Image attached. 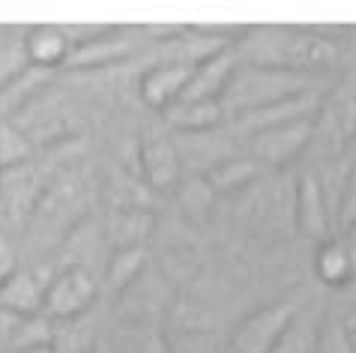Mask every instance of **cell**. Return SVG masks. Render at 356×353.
Masks as SVG:
<instances>
[{
	"instance_id": "6da1fadb",
	"label": "cell",
	"mask_w": 356,
	"mask_h": 353,
	"mask_svg": "<svg viewBox=\"0 0 356 353\" xmlns=\"http://www.w3.org/2000/svg\"><path fill=\"white\" fill-rule=\"evenodd\" d=\"M240 66L258 69H279L321 78L339 60L335 39L321 33V27H296V24H261L243 27L234 42Z\"/></svg>"
},
{
	"instance_id": "7a4b0ae2",
	"label": "cell",
	"mask_w": 356,
	"mask_h": 353,
	"mask_svg": "<svg viewBox=\"0 0 356 353\" xmlns=\"http://www.w3.org/2000/svg\"><path fill=\"white\" fill-rule=\"evenodd\" d=\"M321 78L312 75H296V72H279V69H258V66H240L234 75L231 87H227L222 108L234 114L254 111V108H266L293 96L318 93Z\"/></svg>"
},
{
	"instance_id": "3957f363",
	"label": "cell",
	"mask_w": 356,
	"mask_h": 353,
	"mask_svg": "<svg viewBox=\"0 0 356 353\" xmlns=\"http://www.w3.org/2000/svg\"><path fill=\"white\" fill-rule=\"evenodd\" d=\"M96 299V279L84 267H66L54 272L45 290L42 315L54 323L84 318Z\"/></svg>"
},
{
	"instance_id": "277c9868",
	"label": "cell",
	"mask_w": 356,
	"mask_h": 353,
	"mask_svg": "<svg viewBox=\"0 0 356 353\" xmlns=\"http://www.w3.org/2000/svg\"><path fill=\"white\" fill-rule=\"evenodd\" d=\"M314 132H318V117H305V120H293V123L275 126V129L254 132L249 138V153L258 165L282 168V165L300 159L305 147L312 144Z\"/></svg>"
},
{
	"instance_id": "5b68a950",
	"label": "cell",
	"mask_w": 356,
	"mask_h": 353,
	"mask_svg": "<svg viewBox=\"0 0 356 353\" xmlns=\"http://www.w3.org/2000/svg\"><path fill=\"white\" fill-rule=\"evenodd\" d=\"M291 320H293V309L282 306V302H273V306L252 311V315L236 327L227 353H270L279 345L284 329L291 327Z\"/></svg>"
},
{
	"instance_id": "8992f818",
	"label": "cell",
	"mask_w": 356,
	"mask_h": 353,
	"mask_svg": "<svg viewBox=\"0 0 356 353\" xmlns=\"http://www.w3.org/2000/svg\"><path fill=\"white\" fill-rule=\"evenodd\" d=\"M138 48V31L132 27H111V24H102L93 39L75 45L69 51V60L66 66L69 69H96V66H111V63H120L126 57H132Z\"/></svg>"
},
{
	"instance_id": "52a82bcc",
	"label": "cell",
	"mask_w": 356,
	"mask_h": 353,
	"mask_svg": "<svg viewBox=\"0 0 356 353\" xmlns=\"http://www.w3.org/2000/svg\"><path fill=\"white\" fill-rule=\"evenodd\" d=\"M236 69H240V60H236L234 45L216 51L213 57L195 63L189 69V81H186V90L180 99L186 102H222L227 87H231Z\"/></svg>"
},
{
	"instance_id": "ba28073f",
	"label": "cell",
	"mask_w": 356,
	"mask_h": 353,
	"mask_svg": "<svg viewBox=\"0 0 356 353\" xmlns=\"http://www.w3.org/2000/svg\"><path fill=\"white\" fill-rule=\"evenodd\" d=\"M293 213H296V228L302 237H309L314 243H323L332 237V215L326 207L321 180L314 171H305L296 180V195H293Z\"/></svg>"
},
{
	"instance_id": "9c48e42d",
	"label": "cell",
	"mask_w": 356,
	"mask_h": 353,
	"mask_svg": "<svg viewBox=\"0 0 356 353\" xmlns=\"http://www.w3.org/2000/svg\"><path fill=\"white\" fill-rule=\"evenodd\" d=\"M54 272H39L18 267L13 276L0 284V309L13 311L18 318H33L42 315L45 306V290Z\"/></svg>"
},
{
	"instance_id": "30bf717a",
	"label": "cell",
	"mask_w": 356,
	"mask_h": 353,
	"mask_svg": "<svg viewBox=\"0 0 356 353\" xmlns=\"http://www.w3.org/2000/svg\"><path fill=\"white\" fill-rule=\"evenodd\" d=\"M323 96L321 93H305V96H293V99L266 105V108H254V111H243L236 114V126L245 135L264 132V129H275V126L293 123V120H305V117H318Z\"/></svg>"
},
{
	"instance_id": "8fae6325",
	"label": "cell",
	"mask_w": 356,
	"mask_h": 353,
	"mask_svg": "<svg viewBox=\"0 0 356 353\" xmlns=\"http://www.w3.org/2000/svg\"><path fill=\"white\" fill-rule=\"evenodd\" d=\"M186 81H189V66L159 60L141 75L138 90H141V99H144L147 108L165 114L174 102H180V96L186 90Z\"/></svg>"
},
{
	"instance_id": "7c38bea8",
	"label": "cell",
	"mask_w": 356,
	"mask_h": 353,
	"mask_svg": "<svg viewBox=\"0 0 356 353\" xmlns=\"http://www.w3.org/2000/svg\"><path fill=\"white\" fill-rule=\"evenodd\" d=\"M24 48H27V63L36 66V69H60L69 60V45L63 24H33L27 27V36H24Z\"/></svg>"
},
{
	"instance_id": "4fadbf2b",
	"label": "cell",
	"mask_w": 356,
	"mask_h": 353,
	"mask_svg": "<svg viewBox=\"0 0 356 353\" xmlns=\"http://www.w3.org/2000/svg\"><path fill=\"white\" fill-rule=\"evenodd\" d=\"M180 153L174 138H150L141 147V174L153 189H171L180 176Z\"/></svg>"
},
{
	"instance_id": "5bb4252c",
	"label": "cell",
	"mask_w": 356,
	"mask_h": 353,
	"mask_svg": "<svg viewBox=\"0 0 356 353\" xmlns=\"http://www.w3.org/2000/svg\"><path fill=\"white\" fill-rule=\"evenodd\" d=\"M225 108L222 102H174L165 111V120L174 132L180 135H201V132H213L222 123Z\"/></svg>"
},
{
	"instance_id": "9a60e30c",
	"label": "cell",
	"mask_w": 356,
	"mask_h": 353,
	"mask_svg": "<svg viewBox=\"0 0 356 353\" xmlns=\"http://www.w3.org/2000/svg\"><path fill=\"white\" fill-rule=\"evenodd\" d=\"M314 276L323 284H332V288H341V284H348L356 276L353 261L348 249H344L341 237H330L318 243V252H314Z\"/></svg>"
},
{
	"instance_id": "2e32d148",
	"label": "cell",
	"mask_w": 356,
	"mask_h": 353,
	"mask_svg": "<svg viewBox=\"0 0 356 353\" xmlns=\"http://www.w3.org/2000/svg\"><path fill=\"white\" fill-rule=\"evenodd\" d=\"M258 171H261V165L252 156H227V159H222L219 165H213L207 171V183H210L213 192L231 195V192L245 189L258 176Z\"/></svg>"
},
{
	"instance_id": "e0dca14e",
	"label": "cell",
	"mask_w": 356,
	"mask_h": 353,
	"mask_svg": "<svg viewBox=\"0 0 356 353\" xmlns=\"http://www.w3.org/2000/svg\"><path fill=\"white\" fill-rule=\"evenodd\" d=\"M27 27H0V90H6L9 84L22 75L27 66V48H24Z\"/></svg>"
},
{
	"instance_id": "ac0fdd59",
	"label": "cell",
	"mask_w": 356,
	"mask_h": 353,
	"mask_svg": "<svg viewBox=\"0 0 356 353\" xmlns=\"http://www.w3.org/2000/svg\"><path fill=\"white\" fill-rule=\"evenodd\" d=\"M33 150L36 144L31 141L22 126L9 117H0V168L13 171V168H24L33 162Z\"/></svg>"
},
{
	"instance_id": "d6986e66",
	"label": "cell",
	"mask_w": 356,
	"mask_h": 353,
	"mask_svg": "<svg viewBox=\"0 0 356 353\" xmlns=\"http://www.w3.org/2000/svg\"><path fill=\"white\" fill-rule=\"evenodd\" d=\"M141 267H144V249L141 246L117 249L111 254V261H108V272H105L108 288H114V290L126 288V284L138 276V270H141Z\"/></svg>"
},
{
	"instance_id": "ffe728a7",
	"label": "cell",
	"mask_w": 356,
	"mask_h": 353,
	"mask_svg": "<svg viewBox=\"0 0 356 353\" xmlns=\"http://www.w3.org/2000/svg\"><path fill=\"white\" fill-rule=\"evenodd\" d=\"M314 353H356V345L344 320L326 318L314 327Z\"/></svg>"
},
{
	"instance_id": "44dd1931",
	"label": "cell",
	"mask_w": 356,
	"mask_h": 353,
	"mask_svg": "<svg viewBox=\"0 0 356 353\" xmlns=\"http://www.w3.org/2000/svg\"><path fill=\"white\" fill-rule=\"evenodd\" d=\"M314 327L318 323H305L293 315L291 320V327L284 329V336L279 338V345H275L270 353H312L314 350Z\"/></svg>"
},
{
	"instance_id": "7402d4cb",
	"label": "cell",
	"mask_w": 356,
	"mask_h": 353,
	"mask_svg": "<svg viewBox=\"0 0 356 353\" xmlns=\"http://www.w3.org/2000/svg\"><path fill=\"white\" fill-rule=\"evenodd\" d=\"M168 353H219V347H216V338L207 332H180L171 338Z\"/></svg>"
},
{
	"instance_id": "603a6c76",
	"label": "cell",
	"mask_w": 356,
	"mask_h": 353,
	"mask_svg": "<svg viewBox=\"0 0 356 353\" xmlns=\"http://www.w3.org/2000/svg\"><path fill=\"white\" fill-rule=\"evenodd\" d=\"M353 222H356V165H350L348 180H344L341 201H339V222H335V228L344 231Z\"/></svg>"
},
{
	"instance_id": "cb8c5ba5",
	"label": "cell",
	"mask_w": 356,
	"mask_h": 353,
	"mask_svg": "<svg viewBox=\"0 0 356 353\" xmlns=\"http://www.w3.org/2000/svg\"><path fill=\"white\" fill-rule=\"evenodd\" d=\"M18 267H22V263H18V252L13 246V240H9V233L0 228V284L13 276Z\"/></svg>"
},
{
	"instance_id": "d4e9b609",
	"label": "cell",
	"mask_w": 356,
	"mask_h": 353,
	"mask_svg": "<svg viewBox=\"0 0 356 353\" xmlns=\"http://www.w3.org/2000/svg\"><path fill=\"white\" fill-rule=\"evenodd\" d=\"M22 320L24 318H18V315H13V311L0 309V353L13 350V341H15V332H18V327H22Z\"/></svg>"
},
{
	"instance_id": "484cf974",
	"label": "cell",
	"mask_w": 356,
	"mask_h": 353,
	"mask_svg": "<svg viewBox=\"0 0 356 353\" xmlns=\"http://www.w3.org/2000/svg\"><path fill=\"white\" fill-rule=\"evenodd\" d=\"M341 243H344V249H348L350 261H353V270H356V222L341 231Z\"/></svg>"
},
{
	"instance_id": "4316f807",
	"label": "cell",
	"mask_w": 356,
	"mask_h": 353,
	"mask_svg": "<svg viewBox=\"0 0 356 353\" xmlns=\"http://www.w3.org/2000/svg\"><path fill=\"white\" fill-rule=\"evenodd\" d=\"M15 353H57V350H54V345H36V347H24Z\"/></svg>"
},
{
	"instance_id": "83f0119b",
	"label": "cell",
	"mask_w": 356,
	"mask_h": 353,
	"mask_svg": "<svg viewBox=\"0 0 356 353\" xmlns=\"http://www.w3.org/2000/svg\"><path fill=\"white\" fill-rule=\"evenodd\" d=\"M0 176H3V168H0Z\"/></svg>"
},
{
	"instance_id": "f1b7e54d",
	"label": "cell",
	"mask_w": 356,
	"mask_h": 353,
	"mask_svg": "<svg viewBox=\"0 0 356 353\" xmlns=\"http://www.w3.org/2000/svg\"><path fill=\"white\" fill-rule=\"evenodd\" d=\"M312 353H314V350H312Z\"/></svg>"
}]
</instances>
